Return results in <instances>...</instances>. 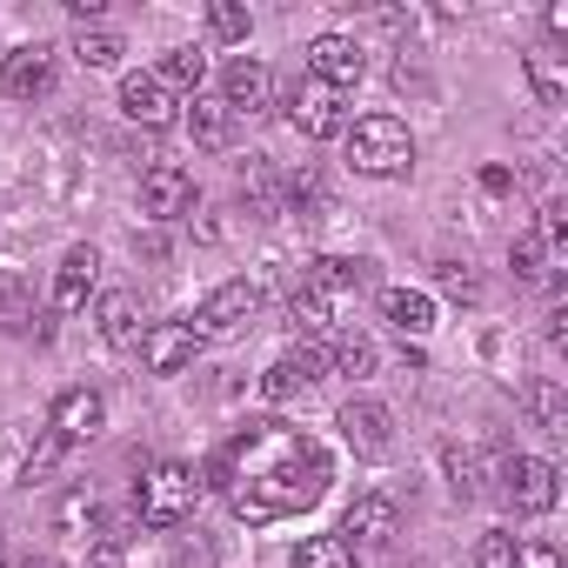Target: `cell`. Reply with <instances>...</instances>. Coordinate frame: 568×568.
Wrapping results in <instances>:
<instances>
[{
    "mask_svg": "<svg viewBox=\"0 0 568 568\" xmlns=\"http://www.w3.org/2000/svg\"><path fill=\"white\" fill-rule=\"evenodd\" d=\"M94 521H101V501H94L88 488H74V495L61 501V535H81V541H88V535H94Z\"/></svg>",
    "mask_w": 568,
    "mask_h": 568,
    "instance_id": "1f68e13d",
    "label": "cell"
},
{
    "mask_svg": "<svg viewBox=\"0 0 568 568\" xmlns=\"http://www.w3.org/2000/svg\"><path fill=\"white\" fill-rule=\"evenodd\" d=\"M528 88H535L541 108H561V101H568V61L548 54V48H535V54H528Z\"/></svg>",
    "mask_w": 568,
    "mask_h": 568,
    "instance_id": "d4e9b609",
    "label": "cell"
},
{
    "mask_svg": "<svg viewBox=\"0 0 568 568\" xmlns=\"http://www.w3.org/2000/svg\"><path fill=\"white\" fill-rule=\"evenodd\" d=\"M0 81H8V94L14 101H48L54 94V48H14L8 54V68H0Z\"/></svg>",
    "mask_w": 568,
    "mask_h": 568,
    "instance_id": "4fadbf2b",
    "label": "cell"
},
{
    "mask_svg": "<svg viewBox=\"0 0 568 568\" xmlns=\"http://www.w3.org/2000/svg\"><path fill=\"white\" fill-rule=\"evenodd\" d=\"M194 501H201V475L187 462H154L141 475V488H134V515L148 528H181L194 515Z\"/></svg>",
    "mask_w": 568,
    "mask_h": 568,
    "instance_id": "3957f363",
    "label": "cell"
},
{
    "mask_svg": "<svg viewBox=\"0 0 568 568\" xmlns=\"http://www.w3.org/2000/svg\"><path fill=\"white\" fill-rule=\"evenodd\" d=\"M74 54H81V68H121V34H108V28H81L74 34Z\"/></svg>",
    "mask_w": 568,
    "mask_h": 568,
    "instance_id": "4dcf8cb0",
    "label": "cell"
},
{
    "mask_svg": "<svg viewBox=\"0 0 568 568\" xmlns=\"http://www.w3.org/2000/svg\"><path fill=\"white\" fill-rule=\"evenodd\" d=\"M121 114H128L134 128H161V121L174 114V94H168L154 74H128V81H121Z\"/></svg>",
    "mask_w": 568,
    "mask_h": 568,
    "instance_id": "e0dca14e",
    "label": "cell"
},
{
    "mask_svg": "<svg viewBox=\"0 0 568 568\" xmlns=\"http://www.w3.org/2000/svg\"><path fill=\"white\" fill-rule=\"evenodd\" d=\"M94 247H68L61 254V267H54V315H74V308H88V295H94Z\"/></svg>",
    "mask_w": 568,
    "mask_h": 568,
    "instance_id": "2e32d148",
    "label": "cell"
},
{
    "mask_svg": "<svg viewBox=\"0 0 568 568\" xmlns=\"http://www.w3.org/2000/svg\"><path fill=\"white\" fill-rule=\"evenodd\" d=\"M194 355H201V342L187 335V322H154V328L141 335V362H148V375H181Z\"/></svg>",
    "mask_w": 568,
    "mask_h": 568,
    "instance_id": "9a60e30c",
    "label": "cell"
},
{
    "mask_svg": "<svg viewBox=\"0 0 568 568\" xmlns=\"http://www.w3.org/2000/svg\"><path fill=\"white\" fill-rule=\"evenodd\" d=\"M94 315H101V335H108L114 348H128V342H141V335H148V328H141V302H134L128 288L101 295V308H94Z\"/></svg>",
    "mask_w": 568,
    "mask_h": 568,
    "instance_id": "7402d4cb",
    "label": "cell"
},
{
    "mask_svg": "<svg viewBox=\"0 0 568 568\" xmlns=\"http://www.w3.org/2000/svg\"><path fill=\"white\" fill-rule=\"evenodd\" d=\"M362 74H368V61H362V48H355L348 34H315V41H308V81L348 94Z\"/></svg>",
    "mask_w": 568,
    "mask_h": 568,
    "instance_id": "52a82bcc",
    "label": "cell"
},
{
    "mask_svg": "<svg viewBox=\"0 0 568 568\" xmlns=\"http://www.w3.org/2000/svg\"><path fill=\"white\" fill-rule=\"evenodd\" d=\"M508 261H515V274H528V281H535V274H548V241H541L535 227H521V234H515V247H508Z\"/></svg>",
    "mask_w": 568,
    "mask_h": 568,
    "instance_id": "d6a6232c",
    "label": "cell"
},
{
    "mask_svg": "<svg viewBox=\"0 0 568 568\" xmlns=\"http://www.w3.org/2000/svg\"><path fill=\"white\" fill-rule=\"evenodd\" d=\"M281 194H288V207H295L302 221H315V214L328 207V187H322V174H315V168H302V174H288V181H281Z\"/></svg>",
    "mask_w": 568,
    "mask_h": 568,
    "instance_id": "f546056e",
    "label": "cell"
},
{
    "mask_svg": "<svg viewBox=\"0 0 568 568\" xmlns=\"http://www.w3.org/2000/svg\"><path fill=\"white\" fill-rule=\"evenodd\" d=\"M288 114H295V128H302L308 141H335V134H348V108H342V94L322 88V81H302L295 101H288Z\"/></svg>",
    "mask_w": 568,
    "mask_h": 568,
    "instance_id": "9c48e42d",
    "label": "cell"
},
{
    "mask_svg": "<svg viewBox=\"0 0 568 568\" xmlns=\"http://www.w3.org/2000/svg\"><path fill=\"white\" fill-rule=\"evenodd\" d=\"M322 375H328V355H322V348H288V355L261 375V395H267V402H295V395H302L308 382H322Z\"/></svg>",
    "mask_w": 568,
    "mask_h": 568,
    "instance_id": "5bb4252c",
    "label": "cell"
},
{
    "mask_svg": "<svg viewBox=\"0 0 568 568\" xmlns=\"http://www.w3.org/2000/svg\"><path fill=\"white\" fill-rule=\"evenodd\" d=\"M0 568H8V555H0Z\"/></svg>",
    "mask_w": 568,
    "mask_h": 568,
    "instance_id": "60d3db41",
    "label": "cell"
},
{
    "mask_svg": "<svg viewBox=\"0 0 568 568\" xmlns=\"http://www.w3.org/2000/svg\"><path fill=\"white\" fill-rule=\"evenodd\" d=\"M288 328H295V335H328V328H335V308H328L315 288H295V295H288Z\"/></svg>",
    "mask_w": 568,
    "mask_h": 568,
    "instance_id": "83f0119b",
    "label": "cell"
},
{
    "mask_svg": "<svg viewBox=\"0 0 568 568\" xmlns=\"http://www.w3.org/2000/svg\"><path fill=\"white\" fill-rule=\"evenodd\" d=\"M475 568H515V535H501V528L481 535L475 541Z\"/></svg>",
    "mask_w": 568,
    "mask_h": 568,
    "instance_id": "d590c367",
    "label": "cell"
},
{
    "mask_svg": "<svg viewBox=\"0 0 568 568\" xmlns=\"http://www.w3.org/2000/svg\"><path fill=\"white\" fill-rule=\"evenodd\" d=\"M221 101H227L234 121H241V114H267V108H274V74H267L254 54H234V61L221 68Z\"/></svg>",
    "mask_w": 568,
    "mask_h": 568,
    "instance_id": "ba28073f",
    "label": "cell"
},
{
    "mask_svg": "<svg viewBox=\"0 0 568 568\" xmlns=\"http://www.w3.org/2000/svg\"><path fill=\"white\" fill-rule=\"evenodd\" d=\"M154 81L168 88V94H201V81H207V54H194V48H168L161 54V68H154Z\"/></svg>",
    "mask_w": 568,
    "mask_h": 568,
    "instance_id": "44dd1931",
    "label": "cell"
},
{
    "mask_svg": "<svg viewBox=\"0 0 568 568\" xmlns=\"http://www.w3.org/2000/svg\"><path fill=\"white\" fill-rule=\"evenodd\" d=\"M241 201H247V214H261V221L281 214V174H274V161L254 154V161L241 168Z\"/></svg>",
    "mask_w": 568,
    "mask_h": 568,
    "instance_id": "603a6c76",
    "label": "cell"
},
{
    "mask_svg": "<svg viewBox=\"0 0 568 568\" xmlns=\"http://www.w3.org/2000/svg\"><path fill=\"white\" fill-rule=\"evenodd\" d=\"M34 322V295L21 274H0V335H21Z\"/></svg>",
    "mask_w": 568,
    "mask_h": 568,
    "instance_id": "4316f807",
    "label": "cell"
},
{
    "mask_svg": "<svg viewBox=\"0 0 568 568\" xmlns=\"http://www.w3.org/2000/svg\"><path fill=\"white\" fill-rule=\"evenodd\" d=\"M515 568H561L555 541H515Z\"/></svg>",
    "mask_w": 568,
    "mask_h": 568,
    "instance_id": "8d00e7d4",
    "label": "cell"
},
{
    "mask_svg": "<svg viewBox=\"0 0 568 568\" xmlns=\"http://www.w3.org/2000/svg\"><path fill=\"white\" fill-rule=\"evenodd\" d=\"M442 295H455V302H475V295H481V274H475L468 261H442Z\"/></svg>",
    "mask_w": 568,
    "mask_h": 568,
    "instance_id": "e575fe53",
    "label": "cell"
},
{
    "mask_svg": "<svg viewBox=\"0 0 568 568\" xmlns=\"http://www.w3.org/2000/svg\"><path fill=\"white\" fill-rule=\"evenodd\" d=\"M187 134H194V148L221 154V148L234 141V114H227V101H221V94H194V101H187Z\"/></svg>",
    "mask_w": 568,
    "mask_h": 568,
    "instance_id": "ac0fdd59",
    "label": "cell"
},
{
    "mask_svg": "<svg viewBox=\"0 0 568 568\" xmlns=\"http://www.w3.org/2000/svg\"><path fill=\"white\" fill-rule=\"evenodd\" d=\"M21 568H61V561H54V555H28Z\"/></svg>",
    "mask_w": 568,
    "mask_h": 568,
    "instance_id": "ab89813d",
    "label": "cell"
},
{
    "mask_svg": "<svg viewBox=\"0 0 568 568\" xmlns=\"http://www.w3.org/2000/svg\"><path fill=\"white\" fill-rule=\"evenodd\" d=\"M395 501L388 495H355V508L342 515V535H355V541H395Z\"/></svg>",
    "mask_w": 568,
    "mask_h": 568,
    "instance_id": "ffe728a7",
    "label": "cell"
},
{
    "mask_svg": "<svg viewBox=\"0 0 568 568\" xmlns=\"http://www.w3.org/2000/svg\"><path fill=\"white\" fill-rule=\"evenodd\" d=\"M207 28H214V41H247V8H234V0H214L207 8Z\"/></svg>",
    "mask_w": 568,
    "mask_h": 568,
    "instance_id": "836d02e7",
    "label": "cell"
},
{
    "mask_svg": "<svg viewBox=\"0 0 568 568\" xmlns=\"http://www.w3.org/2000/svg\"><path fill=\"white\" fill-rule=\"evenodd\" d=\"M328 481H335V475H328V455H322L315 435L274 422V415H254V422H241V428L214 448L201 488H214L241 521L261 528V521H281V515L315 508V501L328 495Z\"/></svg>",
    "mask_w": 568,
    "mask_h": 568,
    "instance_id": "6da1fadb",
    "label": "cell"
},
{
    "mask_svg": "<svg viewBox=\"0 0 568 568\" xmlns=\"http://www.w3.org/2000/svg\"><path fill=\"white\" fill-rule=\"evenodd\" d=\"M548 342H555V348L568 342V308H555V315H548Z\"/></svg>",
    "mask_w": 568,
    "mask_h": 568,
    "instance_id": "f35d334b",
    "label": "cell"
},
{
    "mask_svg": "<svg viewBox=\"0 0 568 568\" xmlns=\"http://www.w3.org/2000/svg\"><path fill=\"white\" fill-rule=\"evenodd\" d=\"M382 315H388V328H395L402 342H422V335L435 328V302H428L422 288H388V295H382Z\"/></svg>",
    "mask_w": 568,
    "mask_h": 568,
    "instance_id": "d6986e66",
    "label": "cell"
},
{
    "mask_svg": "<svg viewBox=\"0 0 568 568\" xmlns=\"http://www.w3.org/2000/svg\"><path fill=\"white\" fill-rule=\"evenodd\" d=\"M295 568H355V541L348 535H308L295 548Z\"/></svg>",
    "mask_w": 568,
    "mask_h": 568,
    "instance_id": "484cf974",
    "label": "cell"
},
{
    "mask_svg": "<svg viewBox=\"0 0 568 568\" xmlns=\"http://www.w3.org/2000/svg\"><path fill=\"white\" fill-rule=\"evenodd\" d=\"M368 281H375V267H368V261H348V254H315V261H308V274H302V288H315V295L335 308V302L362 295Z\"/></svg>",
    "mask_w": 568,
    "mask_h": 568,
    "instance_id": "8fae6325",
    "label": "cell"
},
{
    "mask_svg": "<svg viewBox=\"0 0 568 568\" xmlns=\"http://www.w3.org/2000/svg\"><path fill=\"white\" fill-rule=\"evenodd\" d=\"M501 501H508L515 515H548V508L561 501V475H555V462H535V455L501 462Z\"/></svg>",
    "mask_w": 568,
    "mask_h": 568,
    "instance_id": "5b68a950",
    "label": "cell"
},
{
    "mask_svg": "<svg viewBox=\"0 0 568 568\" xmlns=\"http://www.w3.org/2000/svg\"><path fill=\"white\" fill-rule=\"evenodd\" d=\"M254 308H261V288H254V281H221V288L187 315V335H194V342H234V335H247Z\"/></svg>",
    "mask_w": 568,
    "mask_h": 568,
    "instance_id": "277c9868",
    "label": "cell"
},
{
    "mask_svg": "<svg viewBox=\"0 0 568 568\" xmlns=\"http://www.w3.org/2000/svg\"><path fill=\"white\" fill-rule=\"evenodd\" d=\"M521 402H528V415H535V428H541V435H568V402H561V382H555V375L528 382V388H521Z\"/></svg>",
    "mask_w": 568,
    "mask_h": 568,
    "instance_id": "cb8c5ba5",
    "label": "cell"
},
{
    "mask_svg": "<svg viewBox=\"0 0 568 568\" xmlns=\"http://www.w3.org/2000/svg\"><path fill=\"white\" fill-rule=\"evenodd\" d=\"M101 422H108V402L94 388H61L48 408V435H61V442H88V435H101Z\"/></svg>",
    "mask_w": 568,
    "mask_h": 568,
    "instance_id": "7c38bea8",
    "label": "cell"
},
{
    "mask_svg": "<svg viewBox=\"0 0 568 568\" xmlns=\"http://www.w3.org/2000/svg\"><path fill=\"white\" fill-rule=\"evenodd\" d=\"M328 362H335L342 375H375V342H368L362 328H342L335 348H328Z\"/></svg>",
    "mask_w": 568,
    "mask_h": 568,
    "instance_id": "f1b7e54d",
    "label": "cell"
},
{
    "mask_svg": "<svg viewBox=\"0 0 568 568\" xmlns=\"http://www.w3.org/2000/svg\"><path fill=\"white\" fill-rule=\"evenodd\" d=\"M141 214H148V221H181V214H194V181H187L174 161H154V168L141 174Z\"/></svg>",
    "mask_w": 568,
    "mask_h": 568,
    "instance_id": "30bf717a",
    "label": "cell"
},
{
    "mask_svg": "<svg viewBox=\"0 0 568 568\" xmlns=\"http://www.w3.org/2000/svg\"><path fill=\"white\" fill-rule=\"evenodd\" d=\"M335 428H342V442H348L362 462H388V455H395V415H388L382 402H348Z\"/></svg>",
    "mask_w": 568,
    "mask_h": 568,
    "instance_id": "8992f818",
    "label": "cell"
},
{
    "mask_svg": "<svg viewBox=\"0 0 568 568\" xmlns=\"http://www.w3.org/2000/svg\"><path fill=\"white\" fill-rule=\"evenodd\" d=\"M348 161H355V174H368V181L408 174V168H415V134H408V121H395V114H362V121L348 128Z\"/></svg>",
    "mask_w": 568,
    "mask_h": 568,
    "instance_id": "7a4b0ae2",
    "label": "cell"
},
{
    "mask_svg": "<svg viewBox=\"0 0 568 568\" xmlns=\"http://www.w3.org/2000/svg\"><path fill=\"white\" fill-rule=\"evenodd\" d=\"M481 187H488V194H508V187H515V174H508V168H481Z\"/></svg>",
    "mask_w": 568,
    "mask_h": 568,
    "instance_id": "74e56055",
    "label": "cell"
}]
</instances>
